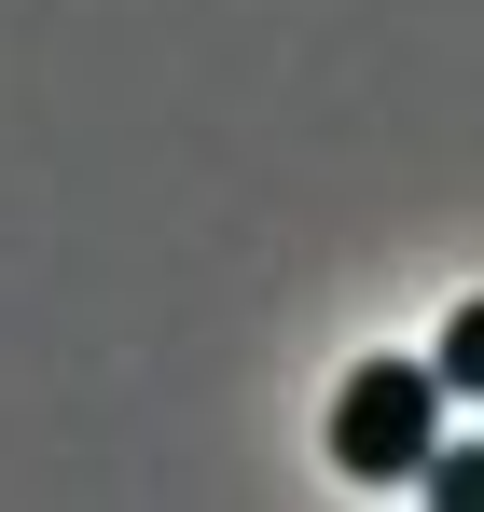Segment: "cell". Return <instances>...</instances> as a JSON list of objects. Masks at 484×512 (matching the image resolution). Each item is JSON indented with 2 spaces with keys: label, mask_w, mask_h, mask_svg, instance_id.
Masks as SVG:
<instances>
[{
  "label": "cell",
  "mask_w": 484,
  "mask_h": 512,
  "mask_svg": "<svg viewBox=\"0 0 484 512\" xmlns=\"http://www.w3.org/2000/svg\"><path fill=\"white\" fill-rule=\"evenodd\" d=\"M429 443H443V374H429V360H360L346 402H332V457H346L360 485H415Z\"/></svg>",
  "instance_id": "cell-1"
},
{
  "label": "cell",
  "mask_w": 484,
  "mask_h": 512,
  "mask_svg": "<svg viewBox=\"0 0 484 512\" xmlns=\"http://www.w3.org/2000/svg\"><path fill=\"white\" fill-rule=\"evenodd\" d=\"M429 499H443V512H484V443H429Z\"/></svg>",
  "instance_id": "cell-3"
},
{
  "label": "cell",
  "mask_w": 484,
  "mask_h": 512,
  "mask_svg": "<svg viewBox=\"0 0 484 512\" xmlns=\"http://www.w3.org/2000/svg\"><path fill=\"white\" fill-rule=\"evenodd\" d=\"M429 374H443V402H484V305H457V319H443Z\"/></svg>",
  "instance_id": "cell-2"
}]
</instances>
